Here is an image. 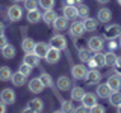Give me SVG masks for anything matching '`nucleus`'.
Masks as SVG:
<instances>
[{
  "label": "nucleus",
  "mask_w": 121,
  "mask_h": 113,
  "mask_svg": "<svg viewBox=\"0 0 121 113\" xmlns=\"http://www.w3.org/2000/svg\"><path fill=\"white\" fill-rule=\"evenodd\" d=\"M111 93H112V89L109 88L108 83H101V85L97 86V97L98 98H101V100H108Z\"/></svg>",
  "instance_id": "9d476101"
},
{
  "label": "nucleus",
  "mask_w": 121,
  "mask_h": 113,
  "mask_svg": "<svg viewBox=\"0 0 121 113\" xmlns=\"http://www.w3.org/2000/svg\"><path fill=\"white\" fill-rule=\"evenodd\" d=\"M91 112H92V113H104L106 107H103V105H100V104H95L92 109H91Z\"/></svg>",
  "instance_id": "58836bf2"
},
{
  "label": "nucleus",
  "mask_w": 121,
  "mask_h": 113,
  "mask_svg": "<svg viewBox=\"0 0 121 113\" xmlns=\"http://www.w3.org/2000/svg\"><path fill=\"white\" fill-rule=\"evenodd\" d=\"M48 44H50L52 47L59 48L60 51L67 50V38L64 36V35H55V36H52V39H50V42H48Z\"/></svg>",
  "instance_id": "20e7f679"
},
{
  "label": "nucleus",
  "mask_w": 121,
  "mask_h": 113,
  "mask_svg": "<svg viewBox=\"0 0 121 113\" xmlns=\"http://www.w3.org/2000/svg\"><path fill=\"white\" fill-rule=\"evenodd\" d=\"M26 78H27V75L21 74L20 71H18V73H14V74H12V77H11V81H12L14 86H17V88H21V86H24Z\"/></svg>",
  "instance_id": "6ab92c4d"
},
{
  "label": "nucleus",
  "mask_w": 121,
  "mask_h": 113,
  "mask_svg": "<svg viewBox=\"0 0 121 113\" xmlns=\"http://www.w3.org/2000/svg\"><path fill=\"white\" fill-rule=\"evenodd\" d=\"M44 109V103L43 100H39V98H33V100L29 101L27 107H26V110L27 112H41Z\"/></svg>",
  "instance_id": "9b49d317"
},
{
  "label": "nucleus",
  "mask_w": 121,
  "mask_h": 113,
  "mask_svg": "<svg viewBox=\"0 0 121 113\" xmlns=\"http://www.w3.org/2000/svg\"><path fill=\"white\" fill-rule=\"evenodd\" d=\"M44 88L45 86H44L43 80H41V77H35L29 81V90L33 93H41L44 90Z\"/></svg>",
  "instance_id": "0eeeda50"
},
{
  "label": "nucleus",
  "mask_w": 121,
  "mask_h": 113,
  "mask_svg": "<svg viewBox=\"0 0 121 113\" xmlns=\"http://www.w3.org/2000/svg\"><path fill=\"white\" fill-rule=\"evenodd\" d=\"M60 112H65V113L76 112V109H74V105H73L71 101H62V103H60Z\"/></svg>",
  "instance_id": "72a5a7b5"
},
{
  "label": "nucleus",
  "mask_w": 121,
  "mask_h": 113,
  "mask_svg": "<svg viewBox=\"0 0 121 113\" xmlns=\"http://www.w3.org/2000/svg\"><path fill=\"white\" fill-rule=\"evenodd\" d=\"M39 77H41V80H43V83H44L45 88H52V86H53V81H52L50 74H47V73H41Z\"/></svg>",
  "instance_id": "f704fd0d"
},
{
  "label": "nucleus",
  "mask_w": 121,
  "mask_h": 113,
  "mask_svg": "<svg viewBox=\"0 0 121 113\" xmlns=\"http://www.w3.org/2000/svg\"><path fill=\"white\" fill-rule=\"evenodd\" d=\"M91 57H92V56L89 54V50H85V48H79V59H80V62H82V63H86Z\"/></svg>",
  "instance_id": "2f4dec72"
},
{
  "label": "nucleus",
  "mask_w": 121,
  "mask_h": 113,
  "mask_svg": "<svg viewBox=\"0 0 121 113\" xmlns=\"http://www.w3.org/2000/svg\"><path fill=\"white\" fill-rule=\"evenodd\" d=\"M115 71H117V74H120V75H121V56H118V59H117Z\"/></svg>",
  "instance_id": "a19ab883"
},
{
  "label": "nucleus",
  "mask_w": 121,
  "mask_h": 113,
  "mask_svg": "<svg viewBox=\"0 0 121 113\" xmlns=\"http://www.w3.org/2000/svg\"><path fill=\"white\" fill-rule=\"evenodd\" d=\"M70 95H71V101H82L83 95H85V90H83V88H80V86H74V88L71 89Z\"/></svg>",
  "instance_id": "b1692460"
},
{
  "label": "nucleus",
  "mask_w": 121,
  "mask_h": 113,
  "mask_svg": "<svg viewBox=\"0 0 121 113\" xmlns=\"http://www.w3.org/2000/svg\"><path fill=\"white\" fill-rule=\"evenodd\" d=\"M97 2H98V3H101V5H106L109 0H97Z\"/></svg>",
  "instance_id": "de8ad7c7"
},
{
  "label": "nucleus",
  "mask_w": 121,
  "mask_h": 113,
  "mask_svg": "<svg viewBox=\"0 0 121 113\" xmlns=\"http://www.w3.org/2000/svg\"><path fill=\"white\" fill-rule=\"evenodd\" d=\"M117 47H118V44L115 42V39H111V41H109V48H111V50H115Z\"/></svg>",
  "instance_id": "79ce46f5"
},
{
  "label": "nucleus",
  "mask_w": 121,
  "mask_h": 113,
  "mask_svg": "<svg viewBox=\"0 0 121 113\" xmlns=\"http://www.w3.org/2000/svg\"><path fill=\"white\" fill-rule=\"evenodd\" d=\"M58 18V14L55 12L53 9H48V11H45V12L43 14V20L45 24H53V21Z\"/></svg>",
  "instance_id": "a878e982"
},
{
  "label": "nucleus",
  "mask_w": 121,
  "mask_h": 113,
  "mask_svg": "<svg viewBox=\"0 0 121 113\" xmlns=\"http://www.w3.org/2000/svg\"><path fill=\"white\" fill-rule=\"evenodd\" d=\"M85 32H86V30H85V26H83L82 21H74L73 24H71V27H70V35L73 38L82 36Z\"/></svg>",
  "instance_id": "1a4fd4ad"
},
{
  "label": "nucleus",
  "mask_w": 121,
  "mask_h": 113,
  "mask_svg": "<svg viewBox=\"0 0 121 113\" xmlns=\"http://www.w3.org/2000/svg\"><path fill=\"white\" fill-rule=\"evenodd\" d=\"M82 0H68V5H80Z\"/></svg>",
  "instance_id": "a18cd8bd"
},
{
  "label": "nucleus",
  "mask_w": 121,
  "mask_h": 113,
  "mask_svg": "<svg viewBox=\"0 0 121 113\" xmlns=\"http://www.w3.org/2000/svg\"><path fill=\"white\" fill-rule=\"evenodd\" d=\"M83 26H85V30L86 32H94L97 27H98V18H91V17H86L83 18Z\"/></svg>",
  "instance_id": "dca6fc26"
},
{
  "label": "nucleus",
  "mask_w": 121,
  "mask_h": 113,
  "mask_svg": "<svg viewBox=\"0 0 121 113\" xmlns=\"http://www.w3.org/2000/svg\"><path fill=\"white\" fill-rule=\"evenodd\" d=\"M77 14H79V17L80 18H86L89 15V8L86 6V5H77Z\"/></svg>",
  "instance_id": "473e14b6"
},
{
  "label": "nucleus",
  "mask_w": 121,
  "mask_h": 113,
  "mask_svg": "<svg viewBox=\"0 0 121 113\" xmlns=\"http://www.w3.org/2000/svg\"><path fill=\"white\" fill-rule=\"evenodd\" d=\"M18 71H20L21 74H24V75H30V73H32V66H30L29 63L23 62L20 65V68H18Z\"/></svg>",
  "instance_id": "e433bc0d"
},
{
  "label": "nucleus",
  "mask_w": 121,
  "mask_h": 113,
  "mask_svg": "<svg viewBox=\"0 0 121 113\" xmlns=\"http://www.w3.org/2000/svg\"><path fill=\"white\" fill-rule=\"evenodd\" d=\"M12 77V71L9 66H0V81H9Z\"/></svg>",
  "instance_id": "cd10ccee"
},
{
  "label": "nucleus",
  "mask_w": 121,
  "mask_h": 113,
  "mask_svg": "<svg viewBox=\"0 0 121 113\" xmlns=\"http://www.w3.org/2000/svg\"><path fill=\"white\" fill-rule=\"evenodd\" d=\"M88 110H89V109L86 107V105H83V104L80 105V107H77V109H76V112H88Z\"/></svg>",
  "instance_id": "c03bdc74"
},
{
  "label": "nucleus",
  "mask_w": 121,
  "mask_h": 113,
  "mask_svg": "<svg viewBox=\"0 0 121 113\" xmlns=\"http://www.w3.org/2000/svg\"><path fill=\"white\" fill-rule=\"evenodd\" d=\"M39 5L38 3V0H24V8L27 11H30V9H36V6Z\"/></svg>",
  "instance_id": "4c0bfd02"
},
{
  "label": "nucleus",
  "mask_w": 121,
  "mask_h": 113,
  "mask_svg": "<svg viewBox=\"0 0 121 113\" xmlns=\"http://www.w3.org/2000/svg\"><path fill=\"white\" fill-rule=\"evenodd\" d=\"M3 32H5V24L0 21V35H3Z\"/></svg>",
  "instance_id": "49530a36"
},
{
  "label": "nucleus",
  "mask_w": 121,
  "mask_h": 113,
  "mask_svg": "<svg viewBox=\"0 0 121 113\" xmlns=\"http://www.w3.org/2000/svg\"><path fill=\"white\" fill-rule=\"evenodd\" d=\"M117 110H118V113H121V104H120V105H117Z\"/></svg>",
  "instance_id": "09e8293b"
},
{
  "label": "nucleus",
  "mask_w": 121,
  "mask_h": 113,
  "mask_svg": "<svg viewBox=\"0 0 121 113\" xmlns=\"http://www.w3.org/2000/svg\"><path fill=\"white\" fill-rule=\"evenodd\" d=\"M86 73H88V68L83 65V63L71 66V75H73V78H76V80H83L86 77Z\"/></svg>",
  "instance_id": "7ed1b4c3"
},
{
  "label": "nucleus",
  "mask_w": 121,
  "mask_h": 113,
  "mask_svg": "<svg viewBox=\"0 0 121 113\" xmlns=\"http://www.w3.org/2000/svg\"><path fill=\"white\" fill-rule=\"evenodd\" d=\"M35 41L32 39V38H23V42H21V48H23V51H26V53H32L33 51V48H35Z\"/></svg>",
  "instance_id": "393cba45"
},
{
  "label": "nucleus",
  "mask_w": 121,
  "mask_h": 113,
  "mask_svg": "<svg viewBox=\"0 0 121 113\" xmlns=\"http://www.w3.org/2000/svg\"><path fill=\"white\" fill-rule=\"evenodd\" d=\"M117 59H118V56H117L113 51H108L104 54V60H106V65L108 66H115Z\"/></svg>",
  "instance_id": "c756f323"
},
{
  "label": "nucleus",
  "mask_w": 121,
  "mask_h": 113,
  "mask_svg": "<svg viewBox=\"0 0 121 113\" xmlns=\"http://www.w3.org/2000/svg\"><path fill=\"white\" fill-rule=\"evenodd\" d=\"M92 59H94V62H95V65H97V66H104V65H106L104 54H103L101 51H97V53H94Z\"/></svg>",
  "instance_id": "7c9ffc66"
},
{
  "label": "nucleus",
  "mask_w": 121,
  "mask_h": 113,
  "mask_svg": "<svg viewBox=\"0 0 121 113\" xmlns=\"http://www.w3.org/2000/svg\"><path fill=\"white\" fill-rule=\"evenodd\" d=\"M6 45H8V38L5 35H0V50L3 47H6Z\"/></svg>",
  "instance_id": "ea45409f"
},
{
  "label": "nucleus",
  "mask_w": 121,
  "mask_h": 113,
  "mask_svg": "<svg viewBox=\"0 0 121 113\" xmlns=\"http://www.w3.org/2000/svg\"><path fill=\"white\" fill-rule=\"evenodd\" d=\"M44 59L47 60L48 63H58L59 59H60V50L50 45V48H48V51H47V54H45Z\"/></svg>",
  "instance_id": "39448f33"
},
{
  "label": "nucleus",
  "mask_w": 121,
  "mask_h": 113,
  "mask_svg": "<svg viewBox=\"0 0 121 113\" xmlns=\"http://www.w3.org/2000/svg\"><path fill=\"white\" fill-rule=\"evenodd\" d=\"M8 17H9L11 21L21 20V17H23V8L18 6V5H12L9 9H8Z\"/></svg>",
  "instance_id": "423d86ee"
},
{
  "label": "nucleus",
  "mask_w": 121,
  "mask_h": 113,
  "mask_svg": "<svg viewBox=\"0 0 121 113\" xmlns=\"http://www.w3.org/2000/svg\"><path fill=\"white\" fill-rule=\"evenodd\" d=\"M97 18H98V21H101V23H109L112 20V12L109 11V8H101L97 14Z\"/></svg>",
  "instance_id": "aec40b11"
},
{
  "label": "nucleus",
  "mask_w": 121,
  "mask_h": 113,
  "mask_svg": "<svg viewBox=\"0 0 121 113\" xmlns=\"http://www.w3.org/2000/svg\"><path fill=\"white\" fill-rule=\"evenodd\" d=\"M48 48H50V44H47V42H36L35 48H33V53H35L38 57H45Z\"/></svg>",
  "instance_id": "f8f14e48"
},
{
  "label": "nucleus",
  "mask_w": 121,
  "mask_h": 113,
  "mask_svg": "<svg viewBox=\"0 0 121 113\" xmlns=\"http://www.w3.org/2000/svg\"><path fill=\"white\" fill-rule=\"evenodd\" d=\"M14 2H24V0H14Z\"/></svg>",
  "instance_id": "8fccbe9b"
},
{
  "label": "nucleus",
  "mask_w": 121,
  "mask_h": 113,
  "mask_svg": "<svg viewBox=\"0 0 121 113\" xmlns=\"http://www.w3.org/2000/svg\"><path fill=\"white\" fill-rule=\"evenodd\" d=\"M109 103H111V105H113V107H117V105L121 104V92L120 90H112V93L109 95Z\"/></svg>",
  "instance_id": "bb28decb"
},
{
  "label": "nucleus",
  "mask_w": 121,
  "mask_h": 113,
  "mask_svg": "<svg viewBox=\"0 0 121 113\" xmlns=\"http://www.w3.org/2000/svg\"><path fill=\"white\" fill-rule=\"evenodd\" d=\"M118 3H120V5H121V0H118Z\"/></svg>",
  "instance_id": "3c124183"
},
{
  "label": "nucleus",
  "mask_w": 121,
  "mask_h": 113,
  "mask_svg": "<svg viewBox=\"0 0 121 113\" xmlns=\"http://www.w3.org/2000/svg\"><path fill=\"white\" fill-rule=\"evenodd\" d=\"M104 47V42H103V38L100 36H91L88 39V48L91 51L97 53V51H101Z\"/></svg>",
  "instance_id": "f03ea898"
},
{
  "label": "nucleus",
  "mask_w": 121,
  "mask_h": 113,
  "mask_svg": "<svg viewBox=\"0 0 121 113\" xmlns=\"http://www.w3.org/2000/svg\"><path fill=\"white\" fill-rule=\"evenodd\" d=\"M0 100L5 104H14L15 103V92L11 88H6L0 92Z\"/></svg>",
  "instance_id": "6e6552de"
},
{
  "label": "nucleus",
  "mask_w": 121,
  "mask_h": 113,
  "mask_svg": "<svg viewBox=\"0 0 121 113\" xmlns=\"http://www.w3.org/2000/svg\"><path fill=\"white\" fill-rule=\"evenodd\" d=\"M104 38L106 39H117V38L121 36V26L120 24H109L104 27Z\"/></svg>",
  "instance_id": "f257e3e1"
},
{
  "label": "nucleus",
  "mask_w": 121,
  "mask_h": 113,
  "mask_svg": "<svg viewBox=\"0 0 121 113\" xmlns=\"http://www.w3.org/2000/svg\"><path fill=\"white\" fill-rule=\"evenodd\" d=\"M64 17H67L68 20H76V18L79 17L77 6H76V5H67V6H64Z\"/></svg>",
  "instance_id": "2eb2a0df"
},
{
  "label": "nucleus",
  "mask_w": 121,
  "mask_h": 113,
  "mask_svg": "<svg viewBox=\"0 0 121 113\" xmlns=\"http://www.w3.org/2000/svg\"><path fill=\"white\" fill-rule=\"evenodd\" d=\"M82 104L83 105H86V107L89 109H92L94 105L97 104V97H95V93H85V95H83V98H82Z\"/></svg>",
  "instance_id": "a211bd4d"
},
{
  "label": "nucleus",
  "mask_w": 121,
  "mask_h": 113,
  "mask_svg": "<svg viewBox=\"0 0 121 113\" xmlns=\"http://www.w3.org/2000/svg\"><path fill=\"white\" fill-rule=\"evenodd\" d=\"M2 54H3V57H5V59H12L14 56H15V48H14V45L8 44L6 47H3V48H2Z\"/></svg>",
  "instance_id": "c85d7f7f"
},
{
  "label": "nucleus",
  "mask_w": 121,
  "mask_h": 113,
  "mask_svg": "<svg viewBox=\"0 0 121 113\" xmlns=\"http://www.w3.org/2000/svg\"><path fill=\"white\" fill-rule=\"evenodd\" d=\"M120 38H121V36H120ZM120 47H121V42H120Z\"/></svg>",
  "instance_id": "603ef678"
},
{
  "label": "nucleus",
  "mask_w": 121,
  "mask_h": 113,
  "mask_svg": "<svg viewBox=\"0 0 121 113\" xmlns=\"http://www.w3.org/2000/svg\"><path fill=\"white\" fill-rule=\"evenodd\" d=\"M58 88L60 90H71V80L67 75H60L58 78Z\"/></svg>",
  "instance_id": "5701e85b"
},
{
  "label": "nucleus",
  "mask_w": 121,
  "mask_h": 113,
  "mask_svg": "<svg viewBox=\"0 0 121 113\" xmlns=\"http://www.w3.org/2000/svg\"><path fill=\"white\" fill-rule=\"evenodd\" d=\"M85 78H86V81H88V85H97V83L101 80V74L98 73L97 69H88Z\"/></svg>",
  "instance_id": "ddd939ff"
},
{
  "label": "nucleus",
  "mask_w": 121,
  "mask_h": 113,
  "mask_svg": "<svg viewBox=\"0 0 121 113\" xmlns=\"http://www.w3.org/2000/svg\"><path fill=\"white\" fill-rule=\"evenodd\" d=\"M27 21L29 23H32V24H35V23H38L41 20V18H43V14L39 12V9H30V11H27Z\"/></svg>",
  "instance_id": "412c9836"
},
{
  "label": "nucleus",
  "mask_w": 121,
  "mask_h": 113,
  "mask_svg": "<svg viewBox=\"0 0 121 113\" xmlns=\"http://www.w3.org/2000/svg\"><path fill=\"white\" fill-rule=\"evenodd\" d=\"M39 59L41 57H38V56L35 54V53H26V56H24V60L23 62H26V63H29L32 68H35V66H39Z\"/></svg>",
  "instance_id": "4be33fe9"
},
{
  "label": "nucleus",
  "mask_w": 121,
  "mask_h": 113,
  "mask_svg": "<svg viewBox=\"0 0 121 113\" xmlns=\"http://www.w3.org/2000/svg\"><path fill=\"white\" fill-rule=\"evenodd\" d=\"M6 105H8V104H5L2 100H0V113H5V112H6Z\"/></svg>",
  "instance_id": "37998d69"
},
{
  "label": "nucleus",
  "mask_w": 121,
  "mask_h": 113,
  "mask_svg": "<svg viewBox=\"0 0 121 113\" xmlns=\"http://www.w3.org/2000/svg\"><path fill=\"white\" fill-rule=\"evenodd\" d=\"M68 18L67 17H58L55 21H53V27H55V30H58V32H62V30H65L68 27Z\"/></svg>",
  "instance_id": "f3484780"
},
{
  "label": "nucleus",
  "mask_w": 121,
  "mask_h": 113,
  "mask_svg": "<svg viewBox=\"0 0 121 113\" xmlns=\"http://www.w3.org/2000/svg\"><path fill=\"white\" fill-rule=\"evenodd\" d=\"M38 3H39V6L45 11L52 9V8L55 6V0H38Z\"/></svg>",
  "instance_id": "c9c22d12"
},
{
  "label": "nucleus",
  "mask_w": 121,
  "mask_h": 113,
  "mask_svg": "<svg viewBox=\"0 0 121 113\" xmlns=\"http://www.w3.org/2000/svg\"><path fill=\"white\" fill-rule=\"evenodd\" d=\"M109 85V88L112 90H121V75L120 74H113L111 77L108 78V81H106Z\"/></svg>",
  "instance_id": "4468645a"
}]
</instances>
